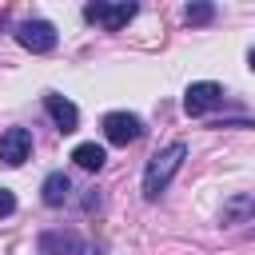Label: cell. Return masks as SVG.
<instances>
[{
    "mask_svg": "<svg viewBox=\"0 0 255 255\" xmlns=\"http://www.w3.org/2000/svg\"><path fill=\"white\" fill-rule=\"evenodd\" d=\"M183 16H187V24H207V20L215 16V8H211V4H187Z\"/></svg>",
    "mask_w": 255,
    "mask_h": 255,
    "instance_id": "8fae6325",
    "label": "cell"
},
{
    "mask_svg": "<svg viewBox=\"0 0 255 255\" xmlns=\"http://www.w3.org/2000/svg\"><path fill=\"white\" fill-rule=\"evenodd\" d=\"M16 40H20V48H28V52H52V48H56V28H52L48 20H24V24L16 28Z\"/></svg>",
    "mask_w": 255,
    "mask_h": 255,
    "instance_id": "5b68a950",
    "label": "cell"
},
{
    "mask_svg": "<svg viewBox=\"0 0 255 255\" xmlns=\"http://www.w3.org/2000/svg\"><path fill=\"white\" fill-rule=\"evenodd\" d=\"M84 16H88L92 24H104V28L116 32V28H124V24L135 16V4H128V0H124V4H100V0H96V4L84 8Z\"/></svg>",
    "mask_w": 255,
    "mask_h": 255,
    "instance_id": "8992f818",
    "label": "cell"
},
{
    "mask_svg": "<svg viewBox=\"0 0 255 255\" xmlns=\"http://www.w3.org/2000/svg\"><path fill=\"white\" fill-rule=\"evenodd\" d=\"M12 211H16V195H12L8 187H0V219H4V215H12Z\"/></svg>",
    "mask_w": 255,
    "mask_h": 255,
    "instance_id": "7c38bea8",
    "label": "cell"
},
{
    "mask_svg": "<svg viewBox=\"0 0 255 255\" xmlns=\"http://www.w3.org/2000/svg\"><path fill=\"white\" fill-rule=\"evenodd\" d=\"M104 135H108V143L128 147V143H135L143 135V120L131 116V112H108L104 116Z\"/></svg>",
    "mask_w": 255,
    "mask_h": 255,
    "instance_id": "3957f363",
    "label": "cell"
},
{
    "mask_svg": "<svg viewBox=\"0 0 255 255\" xmlns=\"http://www.w3.org/2000/svg\"><path fill=\"white\" fill-rule=\"evenodd\" d=\"M52 247H68V251H80V239H76V231H48V235L40 239V251H44V255H52Z\"/></svg>",
    "mask_w": 255,
    "mask_h": 255,
    "instance_id": "30bf717a",
    "label": "cell"
},
{
    "mask_svg": "<svg viewBox=\"0 0 255 255\" xmlns=\"http://www.w3.org/2000/svg\"><path fill=\"white\" fill-rule=\"evenodd\" d=\"M219 104H223V88L211 84V80H195V84H187V92H183V112H187V116H207V112L219 108Z\"/></svg>",
    "mask_w": 255,
    "mask_h": 255,
    "instance_id": "7a4b0ae2",
    "label": "cell"
},
{
    "mask_svg": "<svg viewBox=\"0 0 255 255\" xmlns=\"http://www.w3.org/2000/svg\"><path fill=\"white\" fill-rule=\"evenodd\" d=\"M32 155V131L28 128H8L0 135V163L4 167H20Z\"/></svg>",
    "mask_w": 255,
    "mask_h": 255,
    "instance_id": "277c9868",
    "label": "cell"
},
{
    "mask_svg": "<svg viewBox=\"0 0 255 255\" xmlns=\"http://www.w3.org/2000/svg\"><path fill=\"white\" fill-rule=\"evenodd\" d=\"M72 159H76V163H80L84 171H100L108 155H104V147H100V143H76V151H72Z\"/></svg>",
    "mask_w": 255,
    "mask_h": 255,
    "instance_id": "9c48e42d",
    "label": "cell"
},
{
    "mask_svg": "<svg viewBox=\"0 0 255 255\" xmlns=\"http://www.w3.org/2000/svg\"><path fill=\"white\" fill-rule=\"evenodd\" d=\"M40 191H44V203H48V207H60V203L72 195V179H68L64 171H52V175L44 179V187H40Z\"/></svg>",
    "mask_w": 255,
    "mask_h": 255,
    "instance_id": "ba28073f",
    "label": "cell"
},
{
    "mask_svg": "<svg viewBox=\"0 0 255 255\" xmlns=\"http://www.w3.org/2000/svg\"><path fill=\"white\" fill-rule=\"evenodd\" d=\"M183 155H187V147L175 139V143H167L163 151H155V155L147 159V167H143V195H147V199H155L159 191H167V183H171L175 171L183 167Z\"/></svg>",
    "mask_w": 255,
    "mask_h": 255,
    "instance_id": "6da1fadb",
    "label": "cell"
},
{
    "mask_svg": "<svg viewBox=\"0 0 255 255\" xmlns=\"http://www.w3.org/2000/svg\"><path fill=\"white\" fill-rule=\"evenodd\" d=\"M44 108H48L52 124H56L64 135L80 128V112H76V104H72V100H64V96H44Z\"/></svg>",
    "mask_w": 255,
    "mask_h": 255,
    "instance_id": "52a82bcc",
    "label": "cell"
},
{
    "mask_svg": "<svg viewBox=\"0 0 255 255\" xmlns=\"http://www.w3.org/2000/svg\"><path fill=\"white\" fill-rule=\"evenodd\" d=\"M247 68H251V72H255V48H251V56H247Z\"/></svg>",
    "mask_w": 255,
    "mask_h": 255,
    "instance_id": "4fadbf2b",
    "label": "cell"
}]
</instances>
